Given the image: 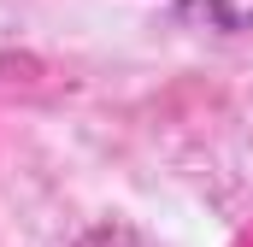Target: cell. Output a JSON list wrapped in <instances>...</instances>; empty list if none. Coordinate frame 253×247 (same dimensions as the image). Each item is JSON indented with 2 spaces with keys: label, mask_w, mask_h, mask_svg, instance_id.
Listing matches in <instances>:
<instances>
[{
  "label": "cell",
  "mask_w": 253,
  "mask_h": 247,
  "mask_svg": "<svg viewBox=\"0 0 253 247\" xmlns=\"http://www.w3.org/2000/svg\"><path fill=\"white\" fill-rule=\"evenodd\" d=\"M177 18L194 30L242 36V30H253V0H177Z\"/></svg>",
  "instance_id": "cell-1"
}]
</instances>
